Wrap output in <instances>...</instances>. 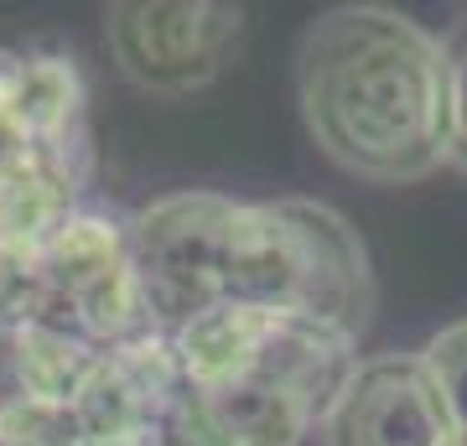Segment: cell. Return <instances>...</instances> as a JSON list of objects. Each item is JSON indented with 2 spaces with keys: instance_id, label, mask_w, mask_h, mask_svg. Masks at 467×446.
Returning <instances> with one entry per match:
<instances>
[{
  "instance_id": "obj_1",
  "label": "cell",
  "mask_w": 467,
  "mask_h": 446,
  "mask_svg": "<svg viewBox=\"0 0 467 446\" xmlns=\"http://www.w3.org/2000/svg\"><path fill=\"white\" fill-rule=\"evenodd\" d=\"M150 322L171 332L218 306H270L364 337L374 316L368 249L333 202L167 192L125 218Z\"/></svg>"
},
{
  "instance_id": "obj_2",
  "label": "cell",
  "mask_w": 467,
  "mask_h": 446,
  "mask_svg": "<svg viewBox=\"0 0 467 446\" xmlns=\"http://www.w3.org/2000/svg\"><path fill=\"white\" fill-rule=\"evenodd\" d=\"M296 104L348 177L420 182L447 166L441 36L395 5H333L296 47Z\"/></svg>"
},
{
  "instance_id": "obj_3",
  "label": "cell",
  "mask_w": 467,
  "mask_h": 446,
  "mask_svg": "<svg viewBox=\"0 0 467 446\" xmlns=\"http://www.w3.org/2000/svg\"><path fill=\"white\" fill-rule=\"evenodd\" d=\"M161 337L171 399L156 446H301L358 364V337L270 306H218Z\"/></svg>"
},
{
  "instance_id": "obj_4",
  "label": "cell",
  "mask_w": 467,
  "mask_h": 446,
  "mask_svg": "<svg viewBox=\"0 0 467 446\" xmlns=\"http://www.w3.org/2000/svg\"><path fill=\"white\" fill-rule=\"evenodd\" d=\"M88 88L73 52L0 47V249H36L84 208Z\"/></svg>"
},
{
  "instance_id": "obj_5",
  "label": "cell",
  "mask_w": 467,
  "mask_h": 446,
  "mask_svg": "<svg viewBox=\"0 0 467 446\" xmlns=\"http://www.w3.org/2000/svg\"><path fill=\"white\" fill-rule=\"evenodd\" d=\"M32 275L36 322L47 327H63L104 353L156 332L125 218L78 208L52 239L32 249Z\"/></svg>"
},
{
  "instance_id": "obj_6",
  "label": "cell",
  "mask_w": 467,
  "mask_h": 446,
  "mask_svg": "<svg viewBox=\"0 0 467 446\" xmlns=\"http://www.w3.org/2000/svg\"><path fill=\"white\" fill-rule=\"evenodd\" d=\"M244 11L218 0H125L104 11L119 78L156 99H187L229 67Z\"/></svg>"
},
{
  "instance_id": "obj_7",
  "label": "cell",
  "mask_w": 467,
  "mask_h": 446,
  "mask_svg": "<svg viewBox=\"0 0 467 446\" xmlns=\"http://www.w3.org/2000/svg\"><path fill=\"white\" fill-rule=\"evenodd\" d=\"M317 446H457L420 353H368L322 410Z\"/></svg>"
},
{
  "instance_id": "obj_8",
  "label": "cell",
  "mask_w": 467,
  "mask_h": 446,
  "mask_svg": "<svg viewBox=\"0 0 467 446\" xmlns=\"http://www.w3.org/2000/svg\"><path fill=\"white\" fill-rule=\"evenodd\" d=\"M420 358H426V368H431V379H436V395L447 405L457 446H467V316H457L441 332H431V343L420 347Z\"/></svg>"
},
{
  "instance_id": "obj_9",
  "label": "cell",
  "mask_w": 467,
  "mask_h": 446,
  "mask_svg": "<svg viewBox=\"0 0 467 446\" xmlns=\"http://www.w3.org/2000/svg\"><path fill=\"white\" fill-rule=\"evenodd\" d=\"M441 99H447V166L467 177V11L441 32Z\"/></svg>"
}]
</instances>
